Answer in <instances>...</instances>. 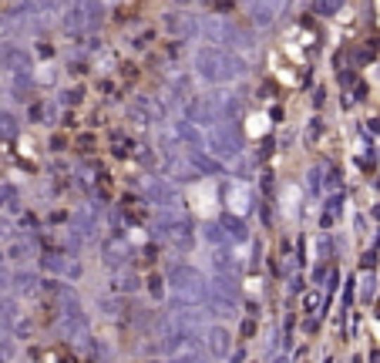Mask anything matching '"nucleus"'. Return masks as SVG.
<instances>
[{
	"instance_id": "obj_1",
	"label": "nucleus",
	"mask_w": 380,
	"mask_h": 363,
	"mask_svg": "<svg viewBox=\"0 0 380 363\" xmlns=\"http://www.w3.org/2000/svg\"><path fill=\"white\" fill-rule=\"evenodd\" d=\"M192 68H196V75L202 77L205 84H215V88H222V84H229V81L249 75V60H246L243 54H232V51L209 47V44L196 47Z\"/></svg>"
},
{
	"instance_id": "obj_2",
	"label": "nucleus",
	"mask_w": 380,
	"mask_h": 363,
	"mask_svg": "<svg viewBox=\"0 0 380 363\" xmlns=\"http://www.w3.org/2000/svg\"><path fill=\"white\" fill-rule=\"evenodd\" d=\"M168 289H172L168 310H189V306H202L205 302V296H209V279L192 262H175L168 269Z\"/></svg>"
},
{
	"instance_id": "obj_3",
	"label": "nucleus",
	"mask_w": 380,
	"mask_h": 363,
	"mask_svg": "<svg viewBox=\"0 0 380 363\" xmlns=\"http://www.w3.org/2000/svg\"><path fill=\"white\" fill-rule=\"evenodd\" d=\"M152 236L158 242H165L168 249H175V253H192V246H196V222L189 219V215H158L152 226Z\"/></svg>"
},
{
	"instance_id": "obj_4",
	"label": "nucleus",
	"mask_w": 380,
	"mask_h": 363,
	"mask_svg": "<svg viewBox=\"0 0 380 363\" xmlns=\"http://www.w3.org/2000/svg\"><path fill=\"white\" fill-rule=\"evenodd\" d=\"M246 148V135L239 128V121H226V125H215L213 132L205 135V151L213 155L215 162H236Z\"/></svg>"
},
{
	"instance_id": "obj_5",
	"label": "nucleus",
	"mask_w": 380,
	"mask_h": 363,
	"mask_svg": "<svg viewBox=\"0 0 380 363\" xmlns=\"http://www.w3.org/2000/svg\"><path fill=\"white\" fill-rule=\"evenodd\" d=\"M61 30L71 34V37H81L91 34V30L101 27V14H105V4H68L61 11Z\"/></svg>"
},
{
	"instance_id": "obj_6",
	"label": "nucleus",
	"mask_w": 380,
	"mask_h": 363,
	"mask_svg": "<svg viewBox=\"0 0 380 363\" xmlns=\"http://www.w3.org/2000/svg\"><path fill=\"white\" fill-rule=\"evenodd\" d=\"M132 259H135V249H132V242L125 239L122 232H111V236L101 242V262H105L108 272L132 269Z\"/></svg>"
},
{
	"instance_id": "obj_7",
	"label": "nucleus",
	"mask_w": 380,
	"mask_h": 363,
	"mask_svg": "<svg viewBox=\"0 0 380 363\" xmlns=\"http://www.w3.org/2000/svg\"><path fill=\"white\" fill-rule=\"evenodd\" d=\"M162 24L179 41H202V17L192 14V11H165Z\"/></svg>"
},
{
	"instance_id": "obj_8",
	"label": "nucleus",
	"mask_w": 380,
	"mask_h": 363,
	"mask_svg": "<svg viewBox=\"0 0 380 363\" xmlns=\"http://www.w3.org/2000/svg\"><path fill=\"white\" fill-rule=\"evenodd\" d=\"M0 68H4V71H11V77H31V75H34V58H31V51L7 41V44L0 47Z\"/></svg>"
},
{
	"instance_id": "obj_9",
	"label": "nucleus",
	"mask_w": 380,
	"mask_h": 363,
	"mask_svg": "<svg viewBox=\"0 0 380 363\" xmlns=\"http://www.w3.org/2000/svg\"><path fill=\"white\" fill-rule=\"evenodd\" d=\"M202 350H205L209 360H226V357H232V333L226 326H219V323L205 326L202 330Z\"/></svg>"
},
{
	"instance_id": "obj_10",
	"label": "nucleus",
	"mask_w": 380,
	"mask_h": 363,
	"mask_svg": "<svg viewBox=\"0 0 380 363\" xmlns=\"http://www.w3.org/2000/svg\"><path fill=\"white\" fill-rule=\"evenodd\" d=\"M41 276L31 269H17L11 272V296L14 300H31V296H41Z\"/></svg>"
},
{
	"instance_id": "obj_11",
	"label": "nucleus",
	"mask_w": 380,
	"mask_h": 363,
	"mask_svg": "<svg viewBox=\"0 0 380 363\" xmlns=\"http://www.w3.org/2000/svg\"><path fill=\"white\" fill-rule=\"evenodd\" d=\"M172 132H175V138H179V145H182V151L189 155V151H205V135L198 132L196 125H189V121H172Z\"/></svg>"
},
{
	"instance_id": "obj_12",
	"label": "nucleus",
	"mask_w": 380,
	"mask_h": 363,
	"mask_svg": "<svg viewBox=\"0 0 380 363\" xmlns=\"http://www.w3.org/2000/svg\"><path fill=\"white\" fill-rule=\"evenodd\" d=\"M105 289H108V296H118V300H122V296H132V293H138V289H141V279H138L132 269L111 272V276H108V286Z\"/></svg>"
},
{
	"instance_id": "obj_13",
	"label": "nucleus",
	"mask_w": 380,
	"mask_h": 363,
	"mask_svg": "<svg viewBox=\"0 0 380 363\" xmlns=\"http://www.w3.org/2000/svg\"><path fill=\"white\" fill-rule=\"evenodd\" d=\"M185 162H189V168L196 172L198 179H202V175H222V172H226V165H222V162H215L209 151H189V155H185Z\"/></svg>"
},
{
	"instance_id": "obj_14",
	"label": "nucleus",
	"mask_w": 380,
	"mask_h": 363,
	"mask_svg": "<svg viewBox=\"0 0 380 363\" xmlns=\"http://www.w3.org/2000/svg\"><path fill=\"white\" fill-rule=\"evenodd\" d=\"M215 222L226 229V236H229V242H232V246H243V242H249V226H246V219L232 215V212H222Z\"/></svg>"
},
{
	"instance_id": "obj_15",
	"label": "nucleus",
	"mask_w": 380,
	"mask_h": 363,
	"mask_svg": "<svg viewBox=\"0 0 380 363\" xmlns=\"http://www.w3.org/2000/svg\"><path fill=\"white\" fill-rule=\"evenodd\" d=\"M34 256V239H11L4 246V259L14 262L17 269H27V259Z\"/></svg>"
},
{
	"instance_id": "obj_16",
	"label": "nucleus",
	"mask_w": 380,
	"mask_h": 363,
	"mask_svg": "<svg viewBox=\"0 0 380 363\" xmlns=\"http://www.w3.org/2000/svg\"><path fill=\"white\" fill-rule=\"evenodd\" d=\"M202 306H205V310H209V317H215V319H236V317H239V302L226 300V296H215V293H209Z\"/></svg>"
},
{
	"instance_id": "obj_17",
	"label": "nucleus",
	"mask_w": 380,
	"mask_h": 363,
	"mask_svg": "<svg viewBox=\"0 0 380 363\" xmlns=\"http://www.w3.org/2000/svg\"><path fill=\"white\" fill-rule=\"evenodd\" d=\"M209 293H215V296H226V300H232V302H239V300H243L239 276H213V279H209Z\"/></svg>"
},
{
	"instance_id": "obj_18",
	"label": "nucleus",
	"mask_w": 380,
	"mask_h": 363,
	"mask_svg": "<svg viewBox=\"0 0 380 363\" xmlns=\"http://www.w3.org/2000/svg\"><path fill=\"white\" fill-rule=\"evenodd\" d=\"M213 272L215 276H239V262L232 259V249H213Z\"/></svg>"
},
{
	"instance_id": "obj_19",
	"label": "nucleus",
	"mask_w": 380,
	"mask_h": 363,
	"mask_svg": "<svg viewBox=\"0 0 380 363\" xmlns=\"http://www.w3.org/2000/svg\"><path fill=\"white\" fill-rule=\"evenodd\" d=\"M135 108L145 115L148 121H155V125H165V108L155 101L152 94H138V101H135Z\"/></svg>"
},
{
	"instance_id": "obj_20",
	"label": "nucleus",
	"mask_w": 380,
	"mask_h": 363,
	"mask_svg": "<svg viewBox=\"0 0 380 363\" xmlns=\"http://www.w3.org/2000/svg\"><path fill=\"white\" fill-rule=\"evenodd\" d=\"M0 209H7L11 215H20V189L11 185V182H0Z\"/></svg>"
},
{
	"instance_id": "obj_21",
	"label": "nucleus",
	"mask_w": 380,
	"mask_h": 363,
	"mask_svg": "<svg viewBox=\"0 0 380 363\" xmlns=\"http://www.w3.org/2000/svg\"><path fill=\"white\" fill-rule=\"evenodd\" d=\"M202 239L209 242V246H213V249H232V242H229V236H226V229L219 226V222H205V226H202Z\"/></svg>"
},
{
	"instance_id": "obj_22",
	"label": "nucleus",
	"mask_w": 380,
	"mask_h": 363,
	"mask_svg": "<svg viewBox=\"0 0 380 363\" xmlns=\"http://www.w3.org/2000/svg\"><path fill=\"white\" fill-rule=\"evenodd\" d=\"M41 269L51 272L54 279H64V269H68V253H61V249H58V253H44V256H41Z\"/></svg>"
},
{
	"instance_id": "obj_23",
	"label": "nucleus",
	"mask_w": 380,
	"mask_h": 363,
	"mask_svg": "<svg viewBox=\"0 0 380 363\" xmlns=\"http://www.w3.org/2000/svg\"><path fill=\"white\" fill-rule=\"evenodd\" d=\"M246 14H253V20L259 27H270L276 20V14H279V7L276 4H246Z\"/></svg>"
},
{
	"instance_id": "obj_24",
	"label": "nucleus",
	"mask_w": 380,
	"mask_h": 363,
	"mask_svg": "<svg viewBox=\"0 0 380 363\" xmlns=\"http://www.w3.org/2000/svg\"><path fill=\"white\" fill-rule=\"evenodd\" d=\"M20 135V121H17L14 111H7V108H0V138L4 141H14Z\"/></svg>"
},
{
	"instance_id": "obj_25",
	"label": "nucleus",
	"mask_w": 380,
	"mask_h": 363,
	"mask_svg": "<svg viewBox=\"0 0 380 363\" xmlns=\"http://www.w3.org/2000/svg\"><path fill=\"white\" fill-rule=\"evenodd\" d=\"M98 310H101V317H108V319L125 317V302L118 300V296H98Z\"/></svg>"
},
{
	"instance_id": "obj_26",
	"label": "nucleus",
	"mask_w": 380,
	"mask_h": 363,
	"mask_svg": "<svg viewBox=\"0 0 380 363\" xmlns=\"http://www.w3.org/2000/svg\"><path fill=\"white\" fill-rule=\"evenodd\" d=\"M340 185H343V175H340V168H336V165H327V168H323V192H327V196H334V192H340Z\"/></svg>"
},
{
	"instance_id": "obj_27",
	"label": "nucleus",
	"mask_w": 380,
	"mask_h": 363,
	"mask_svg": "<svg viewBox=\"0 0 380 363\" xmlns=\"http://www.w3.org/2000/svg\"><path fill=\"white\" fill-rule=\"evenodd\" d=\"M319 306H327V296H323V289L310 286L303 293V313H319Z\"/></svg>"
},
{
	"instance_id": "obj_28",
	"label": "nucleus",
	"mask_w": 380,
	"mask_h": 363,
	"mask_svg": "<svg viewBox=\"0 0 380 363\" xmlns=\"http://www.w3.org/2000/svg\"><path fill=\"white\" fill-rule=\"evenodd\" d=\"M306 189H310L313 196L323 192V165H313L310 172H306Z\"/></svg>"
},
{
	"instance_id": "obj_29",
	"label": "nucleus",
	"mask_w": 380,
	"mask_h": 363,
	"mask_svg": "<svg viewBox=\"0 0 380 363\" xmlns=\"http://www.w3.org/2000/svg\"><path fill=\"white\" fill-rule=\"evenodd\" d=\"M323 212H327V215H340V212H343V192H334V196H327L323 198Z\"/></svg>"
},
{
	"instance_id": "obj_30",
	"label": "nucleus",
	"mask_w": 380,
	"mask_h": 363,
	"mask_svg": "<svg viewBox=\"0 0 380 363\" xmlns=\"http://www.w3.org/2000/svg\"><path fill=\"white\" fill-rule=\"evenodd\" d=\"M31 333H34V323H31V317H27V313H24V317H20L14 326H11V336H20V340H27Z\"/></svg>"
},
{
	"instance_id": "obj_31",
	"label": "nucleus",
	"mask_w": 380,
	"mask_h": 363,
	"mask_svg": "<svg viewBox=\"0 0 380 363\" xmlns=\"http://www.w3.org/2000/svg\"><path fill=\"white\" fill-rule=\"evenodd\" d=\"M11 239H17V226L7 215H0V242H11Z\"/></svg>"
},
{
	"instance_id": "obj_32",
	"label": "nucleus",
	"mask_w": 380,
	"mask_h": 363,
	"mask_svg": "<svg viewBox=\"0 0 380 363\" xmlns=\"http://www.w3.org/2000/svg\"><path fill=\"white\" fill-rule=\"evenodd\" d=\"M135 151H138V162H141L145 168H155V165H158V158H155V151L148 148V145H138Z\"/></svg>"
},
{
	"instance_id": "obj_33",
	"label": "nucleus",
	"mask_w": 380,
	"mask_h": 363,
	"mask_svg": "<svg viewBox=\"0 0 380 363\" xmlns=\"http://www.w3.org/2000/svg\"><path fill=\"white\" fill-rule=\"evenodd\" d=\"M317 253H319V259H334V242H330V232H323V236H319Z\"/></svg>"
},
{
	"instance_id": "obj_34",
	"label": "nucleus",
	"mask_w": 380,
	"mask_h": 363,
	"mask_svg": "<svg viewBox=\"0 0 380 363\" xmlns=\"http://www.w3.org/2000/svg\"><path fill=\"white\" fill-rule=\"evenodd\" d=\"M374 286H377V279H374V276H367V279H364V289H360V300H364V302L374 300V293H377Z\"/></svg>"
},
{
	"instance_id": "obj_35",
	"label": "nucleus",
	"mask_w": 380,
	"mask_h": 363,
	"mask_svg": "<svg viewBox=\"0 0 380 363\" xmlns=\"http://www.w3.org/2000/svg\"><path fill=\"white\" fill-rule=\"evenodd\" d=\"M128 121H132V125H138V128H148V125H152V121L145 118V115H141V111H138L135 105L128 108Z\"/></svg>"
},
{
	"instance_id": "obj_36",
	"label": "nucleus",
	"mask_w": 380,
	"mask_h": 363,
	"mask_svg": "<svg viewBox=\"0 0 380 363\" xmlns=\"http://www.w3.org/2000/svg\"><path fill=\"white\" fill-rule=\"evenodd\" d=\"M306 276L300 272V276H289V293H306Z\"/></svg>"
},
{
	"instance_id": "obj_37",
	"label": "nucleus",
	"mask_w": 380,
	"mask_h": 363,
	"mask_svg": "<svg viewBox=\"0 0 380 363\" xmlns=\"http://www.w3.org/2000/svg\"><path fill=\"white\" fill-rule=\"evenodd\" d=\"M7 293H11V269L0 266V296H7Z\"/></svg>"
},
{
	"instance_id": "obj_38",
	"label": "nucleus",
	"mask_w": 380,
	"mask_h": 363,
	"mask_svg": "<svg viewBox=\"0 0 380 363\" xmlns=\"http://www.w3.org/2000/svg\"><path fill=\"white\" fill-rule=\"evenodd\" d=\"M319 132H323V121L313 118V121H310V128H306V141H317Z\"/></svg>"
},
{
	"instance_id": "obj_39",
	"label": "nucleus",
	"mask_w": 380,
	"mask_h": 363,
	"mask_svg": "<svg viewBox=\"0 0 380 363\" xmlns=\"http://www.w3.org/2000/svg\"><path fill=\"white\" fill-rule=\"evenodd\" d=\"M148 286H152V296H155V300H165V289H162V276H152V279H148Z\"/></svg>"
},
{
	"instance_id": "obj_40",
	"label": "nucleus",
	"mask_w": 380,
	"mask_h": 363,
	"mask_svg": "<svg viewBox=\"0 0 380 363\" xmlns=\"http://www.w3.org/2000/svg\"><path fill=\"white\" fill-rule=\"evenodd\" d=\"M81 98H84V91L75 88V91H64V98H61V101H64V105H77Z\"/></svg>"
},
{
	"instance_id": "obj_41",
	"label": "nucleus",
	"mask_w": 380,
	"mask_h": 363,
	"mask_svg": "<svg viewBox=\"0 0 380 363\" xmlns=\"http://www.w3.org/2000/svg\"><path fill=\"white\" fill-rule=\"evenodd\" d=\"M313 11H317V14H323V17H330V14H340V4H317Z\"/></svg>"
},
{
	"instance_id": "obj_42",
	"label": "nucleus",
	"mask_w": 380,
	"mask_h": 363,
	"mask_svg": "<svg viewBox=\"0 0 380 363\" xmlns=\"http://www.w3.org/2000/svg\"><path fill=\"white\" fill-rule=\"evenodd\" d=\"M374 266H377V253L370 249V253L364 256V269H374Z\"/></svg>"
},
{
	"instance_id": "obj_43",
	"label": "nucleus",
	"mask_w": 380,
	"mask_h": 363,
	"mask_svg": "<svg viewBox=\"0 0 380 363\" xmlns=\"http://www.w3.org/2000/svg\"><path fill=\"white\" fill-rule=\"evenodd\" d=\"M353 286H357V283H353V279H347V296H343V302H347V306L353 302Z\"/></svg>"
},
{
	"instance_id": "obj_44",
	"label": "nucleus",
	"mask_w": 380,
	"mask_h": 363,
	"mask_svg": "<svg viewBox=\"0 0 380 363\" xmlns=\"http://www.w3.org/2000/svg\"><path fill=\"white\" fill-rule=\"evenodd\" d=\"M253 333H256V323H253V319H246V323H243V336H253Z\"/></svg>"
},
{
	"instance_id": "obj_45",
	"label": "nucleus",
	"mask_w": 380,
	"mask_h": 363,
	"mask_svg": "<svg viewBox=\"0 0 380 363\" xmlns=\"http://www.w3.org/2000/svg\"><path fill=\"white\" fill-rule=\"evenodd\" d=\"M229 363H246V350H239V353H232V360Z\"/></svg>"
},
{
	"instance_id": "obj_46",
	"label": "nucleus",
	"mask_w": 380,
	"mask_h": 363,
	"mask_svg": "<svg viewBox=\"0 0 380 363\" xmlns=\"http://www.w3.org/2000/svg\"><path fill=\"white\" fill-rule=\"evenodd\" d=\"M270 363H289V357H286V353H273V360H270Z\"/></svg>"
},
{
	"instance_id": "obj_47",
	"label": "nucleus",
	"mask_w": 380,
	"mask_h": 363,
	"mask_svg": "<svg viewBox=\"0 0 380 363\" xmlns=\"http://www.w3.org/2000/svg\"><path fill=\"white\" fill-rule=\"evenodd\" d=\"M370 215H374V219H377V222H380V202H377V205H374V209H370Z\"/></svg>"
},
{
	"instance_id": "obj_48",
	"label": "nucleus",
	"mask_w": 380,
	"mask_h": 363,
	"mask_svg": "<svg viewBox=\"0 0 380 363\" xmlns=\"http://www.w3.org/2000/svg\"><path fill=\"white\" fill-rule=\"evenodd\" d=\"M374 189H377V192H380V175H377V182H374Z\"/></svg>"
},
{
	"instance_id": "obj_49",
	"label": "nucleus",
	"mask_w": 380,
	"mask_h": 363,
	"mask_svg": "<svg viewBox=\"0 0 380 363\" xmlns=\"http://www.w3.org/2000/svg\"><path fill=\"white\" fill-rule=\"evenodd\" d=\"M165 363H168V360H165Z\"/></svg>"
}]
</instances>
